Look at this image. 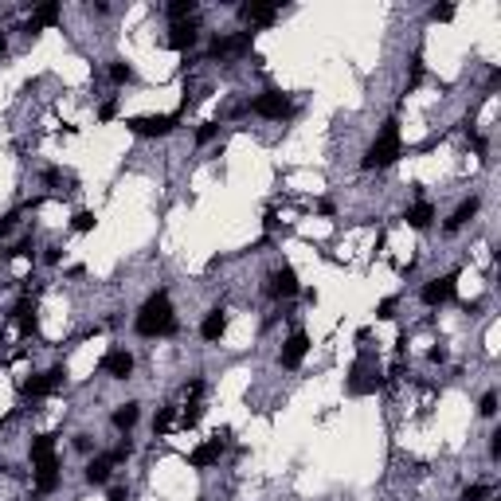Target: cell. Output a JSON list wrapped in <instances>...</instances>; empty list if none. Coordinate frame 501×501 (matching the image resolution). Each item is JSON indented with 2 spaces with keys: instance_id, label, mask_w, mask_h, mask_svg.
Segmentation results:
<instances>
[{
  "instance_id": "2e32d148",
  "label": "cell",
  "mask_w": 501,
  "mask_h": 501,
  "mask_svg": "<svg viewBox=\"0 0 501 501\" xmlns=\"http://www.w3.org/2000/svg\"><path fill=\"white\" fill-rule=\"evenodd\" d=\"M404 220H407V227H411V232H427L431 223L439 220V208H435L431 200H416V204L404 212Z\"/></svg>"
},
{
  "instance_id": "8992f818",
  "label": "cell",
  "mask_w": 501,
  "mask_h": 501,
  "mask_svg": "<svg viewBox=\"0 0 501 501\" xmlns=\"http://www.w3.org/2000/svg\"><path fill=\"white\" fill-rule=\"evenodd\" d=\"M454 286H458V274H439V278H427L423 282V290H419V298H423V306H447V302H451L454 298Z\"/></svg>"
},
{
  "instance_id": "d4e9b609",
  "label": "cell",
  "mask_w": 501,
  "mask_h": 501,
  "mask_svg": "<svg viewBox=\"0 0 501 501\" xmlns=\"http://www.w3.org/2000/svg\"><path fill=\"white\" fill-rule=\"evenodd\" d=\"M134 79H137L134 63H125V59H110V83H114V86H130Z\"/></svg>"
},
{
  "instance_id": "e575fe53",
  "label": "cell",
  "mask_w": 501,
  "mask_h": 501,
  "mask_svg": "<svg viewBox=\"0 0 501 501\" xmlns=\"http://www.w3.org/2000/svg\"><path fill=\"white\" fill-rule=\"evenodd\" d=\"M396 309H400V302H396V298H384V302L376 306V318L380 321H391V318H396Z\"/></svg>"
},
{
  "instance_id": "ba28073f",
  "label": "cell",
  "mask_w": 501,
  "mask_h": 501,
  "mask_svg": "<svg viewBox=\"0 0 501 501\" xmlns=\"http://www.w3.org/2000/svg\"><path fill=\"white\" fill-rule=\"evenodd\" d=\"M302 290V282H298V270L294 267H274L267 278V294L270 298H278V302H286V298H294V294Z\"/></svg>"
},
{
  "instance_id": "f35d334b",
  "label": "cell",
  "mask_w": 501,
  "mask_h": 501,
  "mask_svg": "<svg viewBox=\"0 0 501 501\" xmlns=\"http://www.w3.org/2000/svg\"><path fill=\"white\" fill-rule=\"evenodd\" d=\"M106 501H130V489H125V486H114L110 493H106Z\"/></svg>"
},
{
  "instance_id": "4316f807",
  "label": "cell",
  "mask_w": 501,
  "mask_h": 501,
  "mask_svg": "<svg viewBox=\"0 0 501 501\" xmlns=\"http://www.w3.org/2000/svg\"><path fill=\"white\" fill-rule=\"evenodd\" d=\"M94 223H98V216H94V212H74V216H71V232H79V235H90V232H94Z\"/></svg>"
},
{
  "instance_id": "5b68a950",
  "label": "cell",
  "mask_w": 501,
  "mask_h": 501,
  "mask_svg": "<svg viewBox=\"0 0 501 501\" xmlns=\"http://www.w3.org/2000/svg\"><path fill=\"white\" fill-rule=\"evenodd\" d=\"M63 384H67V368L55 365V368H48V372H36L32 380H24V384H20V396H24V400H48V396H55Z\"/></svg>"
},
{
  "instance_id": "9a60e30c",
  "label": "cell",
  "mask_w": 501,
  "mask_h": 501,
  "mask_svg": "<svg viewBox=\"0 0 501 501\" xmlns=\"http://www.w3.org/2000/svg\"><path fill=\"white\" fill-rule=\"evenodd\" d=\"M220 458H223V442H220V435H216V439H204L192 454H188V466H192V470H208V466H216Z\"/></svg>"
},
{
  "instance_id": "8d00e7d4",
  "label": "cell",
  "mask_w": 501,
  "mask_h": 501,
  "mask_svg": "<svg viewBox=\"0 0 501 501\" xmlns=\"http://www.w3.org/2000/svg\"><path fill=\"white\" fill-rule=\"evenodd\" d=\"M74 451L90 454V451H94V439H90V435H74Z\"/></svg>"
},
{
  "instance_id": "b9f144b4",
  "label": "cell",
  "mask_w": 501,
  "mask_h": 501,
  "mask_svg": "<svg viewBox=\"0 0 501 501\" xmlns=\"http://www.w3.org/2000/svg\"><path fill=\"white\" fill-rule=\"evenodd\" d=\"M318 212H321V216H333V212H337V204H333V200H318Z\"/></svg>"
},
{
  "instance_id": "f1b7e54d",
  "label": "cell",
  "mask_w": 501,
  "mask_h": 501,
  "mask_svg": "<svg viewBox=\"0 0 501 501\" xmlns=\"http://www.w3.org/2000/svg\"><path fill=\"white\" fill-rule=\"evenodd\" d=\"M489 493H493V489H489L486 482H474V486H466V489H462V498H458V501H486Z\"/></svg>"
},
{
  "instance_id": "ac0fdd59",
  "label": "cell",
  "mask_w": 501,
  "mask_h": 501,
  "mask_svg": "<svg viewBox=\"0 0 501 501\" xmlns=\"http://www.w3.org/2000/svg\"><path fill=\"white\" fill-rule=\"evenodd\" d=\"M12 321H16V329L24 333V337H32V333L39 329V314H36V302H32V298H20V302H16L12 306Z\"/></svg>"
},
{
  "instance_id": "3957f363",
  "label": "cell",
  "mask_w": 501,
  "mask_h": 501,
  "mask_svg": "<svg viewBox=\"0 0 501 501\" xmlns=\"http://www.w3.org/2000/svg\"><path fill=\"white\" fill-rule=\"evenodd\" d=\"M176 125H181V114H137V118H125V130L137 137H169Z\"/></svg>"
},
{
  "instance_id": "1f68e13d",
  "label": "cell",
  "mask_w": 501,
  "mask_h": 501,
  "mask_svg": "<svg viewBox=\"0 0 501 501\" xmlns=\"http://www.w3.org/2000/svg\"><path fill=\"white\" fill-rule=\"evenodd\" d=\"M478 416H486V419L498 416V391H486V396H482V404H478Z\"/></svg>"
},
{
  "instance_id": "30bf717a",
  "label": "cell",
  "mask_w": 501,
  "mask_h": 501,
  "mask_svg": "<svg viewBox=\"0 0 501 501\" xmlns=\"http://www.w3.org/2000/svg\"><path fill=\"white\" fill-rule=\"evenodd\" d=\"M239 20L251 28H270L278 20V4H263V0H251V4H239Z\"/></svg>"
},
{
  "instance_id": "603a6c76",
  "label": "cell",
  "mask_w": 501,
  "mask_h": 501,
  "mask_svg": "<svg viewBox=\"0 0 501 501\" xmlns=\"http://www.w3.org/2000/svg\"><path fill=\"white\" fill-rule=\"evenodd\" d=\"M0 258H4V263H12V258H36V239H32V235H20L12 247L0 251Z\"/></svg>"
},
{
  "instance_id": "8fae6325",
  "label": "cell",
  "mask_w": 501,
  "mask_h": 501,
  "mask_svg": "<svg viewBox=\"0 0 501 501\" xmlns=\"http://www.w3.org/2000/svg\"><path fill=\"white\" fill-rule=\"evenodd\" d=\"M32 474H36V493H32L36 501H39V498H48V493H55V489L63 486V466H59V458H51V462H39Z\"/></svg>"
},
{
  "instance_id": "e0dca14e",
  "label": "cell",
  "mask_w": 501,
  "mask_h": 501,
  "mask_svg": "<svg viewBox=\"0 0 501 501\" xmlns=\"http://www.w3.org/2000/svg\"><path fill=\"white\" fill-rule=\"evenodd\" d=\"M223 333H227V309L216 306V309H208V314H204V321H200V341L216 345Z\"/></svg>"
},
{
  "instance_id": "d590c367",
  "label": "cell",
  "mask_w": 501,
  "mask_h": 501,
  "mask_svg": "<svg viewBox=\"0 0 501 501\" xmlns=\"http://www.w3.org/2000/svg\"><path fill=\"white\" fill-rule=\"evenodd\" d=\"M431 20H435V24H447V20H454V4H435V8H431Z\"/></svg>"
},
{
  "instance_id": "7bdbcfd3",
  "label": "cell",
  "mask_w": 501,
  "mask_h": 501,
  "mask_svg": "<svg viewBox=\"0 0 501 501\" xmlns=\"http://www.w3.org/2000/svg\"><path fill=\"white\" fill-rule=\"evenodd\" d=\"M4 55H8V43H4V36H0V59H4Z\"/></svg>"
},
{
  "instance_id": "ffe728a7",
  "label": "cell",
  "mask_w": 501,
  "mask_h": 501,
  "mask_svg": "<svg viewBox=\"0 0 501 501\" xmlns=\"http://www.w3.org/2000/svg\"><path fill=\"white\" fill-rule=\"evenodd\" d=\"M137 419H141V404H118L114 407V416H110V423H114V431H122V435H130V431L137 427Z\"/></svg>"
},
{
  "instance_id": "5bb4252c",
  "label": "cell",
  "mask_w": 501,
  "mask_h": 501,
  "mask_svg": "<svg viewBox=\"0 0 501 501\" xmlns=\"http://www.w3.org/2000/svg\"><path fill=\"white\" fill-rule=\"evenodd\" d=\"M63 16V4H55V0H48V4H36L32 8V20L24 24L28 36H36V32H43V28H55Z\"/></svg>"
},
{
  "instance_id": "44dd1931",
  "label": "cell",
  "mask_w": 501,
  "mask_h": 501,
  "mask_svg": "<svg viewBox=\"0 0 501 501\" xmlns=\"http://www.w3.org/2000/svg\"><path fill=\"white\" fill-rule=\"evenodd\" d=\"M55 447H59V439H55V435H36V439H32V447H28V458H32V466L59 458V454H55Z\"/></svg>"
},
{
  "instance_id": "f546056e",
  "label": "cell",
  "mask_w": 501,
  "mask_h": 501,
  "mask_svg": "<svg viewBox=\"0 0 501 501\" xmlns=\"http://www.w3.org/2000/svg\"><path fill=\"white\" fill-rule=\"evenodd\" d=\"M204 419V404H188V411L181 416V431H188V427H196Z\"/></svg>"
},
{
  "instance_id": "6da1fadb",
  "label": "cell",
  "mask_w": 501,
  "mask_h": 501,
  "mask_svg": "<svg viewBox=\"0 0 501 501\" xmlns=\"http://www.w3.org/2000/svg\"><path fill=\"white\" fill-rule=\"evenodd\" d=\"M176 329H181V321H176V309H172V294L161 286V290H153L141 302V309L134 318V333L153 341V337H176Z\"/></svg>"
},
{
  "instance_id": "d6a6232c",
  "label": "cell",
  "mask_w": 501,
  "mask_h": 501,
  "mask_svg": "<svg viewBox=\"0 0 501 501\" xmlns=\"http://www.w3.org/2000/svg\"><path fill=\"white\" fill-rule=\"evenodd\" d=\"M63 255H67V251H63V243H48V247H43V263H48V267H59Z\"/></svg>"
},
{
  "instance_id": "277c9868",
  "label": "cell",
  "mask_w": 501,
  "mask_h": 501,
  "mask_svg": "<svg viewBox=\"0 0 501 501\" xmlns=\"http://www.w3.org/2000/svg\"><path fill=\"white\" fill-rule=\"evenodd\" d=\"M247 110L255 114V118H267V122H282V118H290L294 114V102L282 90H263L247 102Z\"/></svg>"
},
{
  "instance_id": "60d3db41",
  "label": "cell",
  "mask_w": 501,
  "mask_h": 501,
  "mask_svg": "<svg viewBox=\"0 0 501 501\" xmlns=\"http://www.w3.org/2000/svg\"><path fill=\"white\" fill-rule=\"evenodd\" d=\"M83 274H86V267H83V263H74V267H67V278H83Z\"/></svg>"
},
{
  "instance_id": "7402d4cb",
  "label": "cell",
  "mask_w": 501,
  "mask_h": 501,
  "mask_svg": "<svg viewBox=\"0 0 501 501\" xmlns=\"http://www.w3.org/2000/svg\"><path fill=\"white\" fill-rule=\"evenodd\" d=\"M110 474H114V462L110 458H106V454H98V458H90V462H86V482H90V486H106V482H110Z\"/></svg>"
},
{
  "instance_id": "484cf974",
  "label": "cell",
  "mask_w": 501,
  "mask_h": 501,
  "mask_svg": "<svg viewBox=\"0 0 501 501\" xmlns=\"http://www.w3.org/2000/svg\"><path fill=\"white\" fill-rule=\"evenodd\" d=\"M165 16H169L172 24H184V20H192V16H196V0H172L169 8H165Z\"/></svg>"
},
{
  "instance_id": "74e56055",
  "label": "cell",
  "mask_w": 501,
  "mask_h": 501,
  "mask_svg": "<svg viewBox=\"0 0 501 501\" xmlns=\"http://www.w3.org/2000/svg\"><path fill=\"white\" fill-rule=\"evenodd\" d=\"M489 458H493V462L501 458V431H493V435H489Z\"/></svg>"
},
{
  "instance_id": "83f0119b",
  "label": "cell",
  "mask_w": 501,
  "mask_h": 501,
  "mask_svg": "<svg viewBox=\"0 0 501 501\" xmlns=\"http://www.w3.org/2000/svg\"><path fill=\"white\" fill-rule=\"evenodd\" d=\"M216 137H220V122H204L196 130V145H212Z\"/></svg>"
},
{
  "instance_id": "836d02e7",
  "label": "cell",
  "mask_w": 501,
  "mask_h": 501,
  "mask_svg": "<svg viewBox=\"0 0 501 501\" xmlns=\"http://www.w3.org/2000/svg\"><path fill=\"white\" fill-rule=\"evenodd\" d=\"M114 118H118V98H106L98 106V122H114Z\"/></svg>"
},
{
  "instance_id": "7c38bea8",
  "label": "cell",
  "mask_w": 501,
  "mask_h": 501,
  "mask_svg": "<svg viewBox=\"0 0 501 501\" xmlns=\"http://www.w3.org/2000/svg\"><path fill=\"white\" fill-rule=\"evenodd\" d=\"M196 43H200V24H196V20L172 24L169 36H165V48H172V51H192Z\"/></svg>"
},
{
  "instance_id": "4fadbf2b",
  "label": "cell",
  "mask_w": 501,
  "mask_h": 501,
  "mask_svg": "<svg viewBox=\"0 0 501 501\" xmlns=\"http://www.w3.org/2000/svg\"><path fill=\"white\" fill-rule=\"evenodd\" d=\"M134 353H125V349H110V353L102 356V372L110 380H130L134 376Z\"/></svg>"
},
{
  "instance_id": "52a82bcc",
  "label": "cell",
  "mask_w": 501,
  "mask_h": 501,
  "mask_svg": "<svg viewBox=\"0 0 501 501\" xmlns=\"http://www.w3.org/2000/svg\"><path fill=\"white\" fill-rule=\"evenodd\" d=\"M306 353H309V333L306 329H294L286 341H282V349H278V365L286 368V372H294V368L306 360Z\"/></svg>"
},
{
  "instance_id": "4dcf8cb0",
  "label": "cell",
  "mask_w": 501,
  "mask_h": 501,
  "mask_svg": "<svg viewBox=\"0 0 501 501\" xmlns=\"http://www.w3.org/2000/svg\"><path fill=\"white\" fill-rule=\"evenodd\" d=\"M130 454H134V442H130V439H122L118 447H114V451H106V458H110V462L118 466V462H125Z\"/></svg>"
},
{
  "instance_id": "9c48e42d",
  "label": "cell",
  "mask_w": 501,
  "mask_h": 501,
  "mask_svg": "<svg viewBox=\"0 0 501 501\" xmlns=\"http://www.w3.org/2000/svg\"><path fill=\"white\" fill-rule=\"evenodd\" d=\"M251 39H255V32H235V36H216L208 48V59H223V55H243V51H251Z\"/></svg>"
},
{
  "instance_id": "7a4b0ae2",
  "label": "cell",
  "mask_w": 501,
  "mask_h": 501,
  "mask_svg": "<svg viewBox=\"0 0 501 501\" xmlns=\"http://www.w3.org/2000/svg\"><path fill=\"white\" fill-rule=\"evenodd\" d=\"M400 157H404V137H400V122L391 118V122H384V130L376 134V141L365 149L360 169L365 172H384V169H391Z\"/></svg>"
},
{
  "instance_id": "cb8c5ba5",
  "label": "cell",
  "mask_w": 501,
  "mask_h": 501,
  "mask_svg": "<svg viewBox=\"0 0 501 501\" xmlns=\"http://www.w3.org/2000/svg\"><path fill=\"white\" fill-rule=\"evenodd\" d=\"M172 419H176V404L157 407V416H153V435H157V439H165V435L172 431Z\"/></svg>"
},
{
  "instance_id": "ab89813d",
  "label": "cell",
  "mask_w": 501,
  "mask_h": 501,
  "mask_svg": "<svg viewBox=\"0 0 501 501\" xmlns=\"http://www.w3.org/2000/svg\"><path fill=\"white\" fill-rule=\"evenodd\" d=\"M470 149H474V153H486V137H482V134H470Z\"/></svg>"
},
{
  "instance_id": "d6986e66",
  "label": "cell",
  "mask_w": 501,
  "mask_h": 501,
  "mask_svg": "<svg viewBox=\"0 0 501 501\" xmlns=\"http://www.w3.org/2000/svg\"><path fill=\"white\" fill-rule=\"evenodd\" d=\"M478 208H482V196H470V200H462V204H458V208L451 212V220L442 223V232H447V235L462 232L466 223H470V220L478 216Z\"/></svg>"
}]
</instances>
